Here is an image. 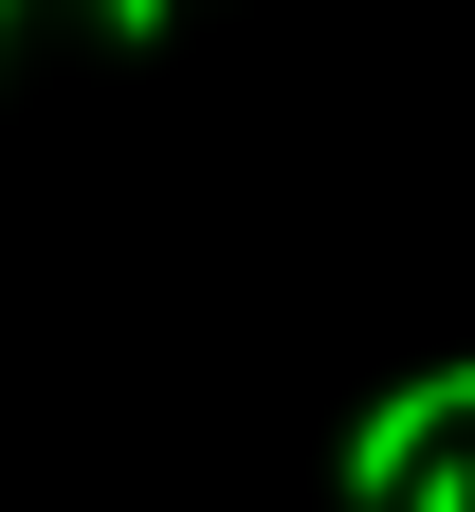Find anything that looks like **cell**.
Segmentation results:
<instances>
[{"mask_svg":"<svg viewBox=\"0 0 475 512\" xmlns=\"http://www.w3.org/2000/svg\"><path fill=\"white\" fill-rule=\"evenodd\" d=\"M439 439H475V366H402V384H384V403L348 421V494L384 512L402 476H421V458H439Z\"/></svg>","mask_w":475,"mask_h":512,"instance_id":"obj_1","label":"cell"},{"mask_svg":"<svg viewBox=\"0 0 475 512\" xmlns=\"http://www.w3.org/2000/svg\"><path fill=\"white\" fill-rule=\"evenodd\" d=\"M384 512H475V458H457V439H439V458H421V476H402Z\"/></svg>","mask_w":475,"mask_h":512,"instance_id":"obj_2","label":"cell"},{"mask_svg":"<svg viewBox=\"0 0 475 512\" xmlns=\"http://www.w3.org/2000/svg\"><path fill=\"white\" fill-rule=\"evenodd\" d=\"M92 19H110V37H128V55H147V37H165V0H92Z\"/></svg>","mask_w":475,"mask_h":512,"instance_id":"obj_3","label":"cell"},{"mask_svg":"<svg viewBox=\"0 0 475 512\" xmlns=\"http://www.w3.org/2000/svg\"><path fill=\"white\" fill-rule=\"evenodd\" d=\"M0 37H19V0H0Z\"/></svg>","mask_w":475,"mask_h":512,"instance_id":"obj_4","label":"cell"}]
</instances>
